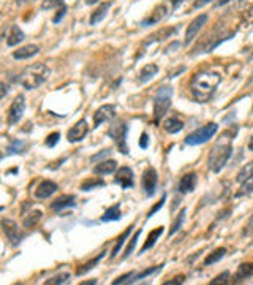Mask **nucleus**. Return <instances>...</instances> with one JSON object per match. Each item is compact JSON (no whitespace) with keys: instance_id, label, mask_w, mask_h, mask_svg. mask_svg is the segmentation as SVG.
Listing matches in <instances>:
<instances>
[{"instance_id":"nucleus-1","label":"nucleus","mask_w":253,"mask_h":285,"mask_svg":"<svg viewBox=\"0 0 253 285\" xmlns=\"http://www.w3.org/2000/svg\"><path fill=\"white\" fill-rule=\"evenodd\" d=\"M221 82V76L215 72H198L190 81V91L198 103H206L212 97Z\"/></svg>"},{"instance_id":"nucleus-28","label":"nucleus","mask_w":253,"mask_h":285,"mask_svg":"<svg viewBox=\"0 0 253 285\" xmlns=\"http://www.w3.org/2000/svg\"><path fill=\"white\" fill-rule=\"evenodd\" d=\"M120 217H122V214H120V205L116 203L114 206L106 209L105 214L101 215V222H114V220H120Z\"/></svg>"},{"instance_id":"nucleus-19","label":"nucleus","mask_w":253,"mask_h":285,"mask_svg":"<svg viewBox=\"0 0 253 285\" xmlns=\"http://www.w3.org/2000/svg\"><path fill=\"white\" fill-rule=\"evenodd\" d=\"M40 53V46H36V44H25V46L16 49L15 53H13V57L18 60H25V59H30V57L36 56Z\"/></svg>"},{"instance_id":"nucleus-55","label":"nucleus","mask_w":253,"mask_h":285,"mask_svg":"<svg viewBox=\"0 0 253 285\" xmlns=\"http://www.w3.org/2000/svg\"><path fill=\"white\" fill-rule=\"evenodd\" d=\"M0 211H3V208H2V206H0Z\"/></svg>"},{"instance_id":"nucleus-21","label":"nucleus","mask_w":253,"mask_h":285,"mask_svg":"<svg viewBox=\"0 0 253 285\" xmlns=\"http://www.w3.org/2000/svg\"><path fill=\"white\" fill-rule=\"evenodd\" d=\"M116 170H117V162L111 160V158H108V160H103V162H98L93 168V171L97 174H112Z\"/></svg>"},{"instance_id":"nucleus-26","label":"nucleus","mask_w":253,"mask_h":285,"mask_svg":"<svg viewBox=\"0 0 253 285\" xmlns=\"http://www.w3.org/2000/svg\"><path fill=\"white\" fill-rule=\"evenodd\" d=\"M162 268H163V265H160V266H154V268H147V269H144V271H141V272H136V271H135V272H133V276H131V282H130V284H136V282L143 281V279H145V277L154 276V274H157V272H160Z\"/></svg>"},{"instance_id":"nucleus-16","label":"nucleus","mask_w":253,"mask_h":285,"mask_svg":"<svg viewBox=\"0 0 253 285\" xmlns=\"http://www.w3.org/2000/svg\"><path fill=\"white\" fill-rule=\"evenodd\" d=\"M55 192H57V184L46 179L38 184V187L35 189V196L38 200H44V198H49Z\"/></svg>"},{"instance_id":"nucleus-22","label":"nucleus","mask_w":253,"mask_h":285,"mask_svg":"<svg viewBox=\"0 0 253 285\" xmlns=\"http://www.w3.org/2000/svg\"><path fill=\"white\" fill-rule=\"evenodd\" d=\"M111 8V2H103L101 5H98L97 8H95V11L90 15V19H89V22H90V25H95L101 22V19H105L108 10Z\"/></svg>"},{"instance_id":"nucleus-38","label":"nucleus","mask_w":253,"mask_h":285,"mask_svg":"<svg viewBox=\"0 0 253 285\" xmlns=\"http://www.w3.org/2000/svg\"><path fill=\"white\" fill-rule=\"evenodd\" d=\"M25 144L22 141H19V139H13V143L8 146V154H21V152L24 151Z\"/></svg>"},{"instance_id":"nucleus-14","label":"nucleus","mask_w":253,"mask_h":285,"mask_svg":"<svg viewBox=\"0 0 253 285\" xmlns=\"http://www.w3.org/2000/svg\"><path fill=\"white\" fill-rule=\"evenodd\" d=\"M168 5L166 3H160V5H157L154 11L150 13V15L144 19V21L141 22L143 27H150V25H155L158 22H162L164 18L168 16Z\"/></svg>"},{"instance_id":"nucleus-31","label":"nucleus","mask_w":253,"mask_h":285,"mask_svg":"<svg viewBox=\"0 0 253 285\" xmlns=\"http://www.w3.org/2000/svg\"><path fill=\"white\" fill-rule=\"evenodd\" d=\"M133 231V225L131 227H128L126 230L120 234V236L117 238V243H116V246L112 247V252H111V258H114V257H117V253H119V250L122 249V246L125 244V241L128 239V236H130V233Z\"/></svg>"},{"instance_id":"nucleus-27","label":"nucleus","mask_w":253,"mask_h":285,"mask_svg":"<svg viewBox=\"0 0 253 285\" xmlns=\"http://www.w3.org/2000/svg\"><path fill=\"white\" fill-rule=\"evenodd\" d=\"M163 129L168 133H179L183 129V122L177 117H168L163 122Z\"/></svg>"},{"instance_id":"nucleus-30","label":"nucleus","mask_w":253,"mask_h":285,"mask_svg":"<svg viewBox=\"0 0 253 285\" xmlns=\"http://www.w3.org/2000/svg\"><path fill=\"white\" fill-rule=\"evenodd\" d=\"M225 253H226V249L225 247H218V249H215L214 252H211L209 255L204 258V266H209V265H214V263H217V262H220L221 258L225 257Z\"/></svg>"},{"instance_id":"nucleus-32","label":"nucleus","mask_w":253,"mask_h":285,"mask_svg":"<svg viewBox=\"0 0 253 285\" xmlns=\"http://www.w3.org/2000/svg\"><path fill=\"white\" fill-rule=\"evenodd\" d=\"M41 217H43V212L41 211H32V212H29L27 215L24 217V228H34L38 222L41 220Z\"/></svg>"},{"instance_id":"nucleus-11","label":"nucleus","mask_w":253,"mask_h":285,"mask_svg":"<svg viewBox=\"0 0 253 285\" xmlns=\"http://www.w3.org/2000/svg\"><path fill=\"white\" fill-rule=\"evenodd\" d=\"M89 133V124H87V120L86 119H81L78 120L72 129L68 130L67 133V139L70 143H79L82 141V139L86 138V135Z\"/></svg>"},{"instance_id":"nucleus-23","label":"nucleus","mask_w":253,"mask_h":285,"mask_svg":"<svg viewBox=\"0 0 253 285\" xmlns=\"http://www.w3.org/2000/svg\"><path fill=\"white\" fill-rule=\"evenodd\" d=\"M250 276H253V263H242L236 271L234 282H242L245 279H249Z\"/></svg>"},{"instance_id":"nucleus-47","label":"nucleus","mask_w":253,"mask_h":285,"mask_svg":"<svg viewBox=\"0 0 253 285\" xmlns=\"http://www.w3.org/2000/svg\"><path fill=\"white\" fill-rule=\"evenodd\" d=\"M211 2H214V0H195L193 8H202V6L207 5V3H211Z\"/></svg>"},{"instance_id":"nucleus-51","label":"nucleus","mask_w":253,"mask_h":285,"mask_svg":"<svg viewBox=\"0 0 253 285\" xmlns=\"http://www.w3.org/2000/svg\"><path fill=\"white\" fill-rule=\"evenodd\" d=\"M183 0H173V8H177L179 5H182Z\"/></svg>"},{"instance_id":"nucleus-24","label":"nucleus","mask_w":253,"mask_h":285,"mask_svg":"<svg viewBox=\"0 0 253 285\" xmlns=\"http://www.w3.org/2000/svg\"><path fill=\"white\" fill-rule=\"evenodd\" d=\"M105 253H106V252H101V253H98V255L95 257V258H92L90 262H86L84 265H81L79 268L76 269V276H82V274H86V272H89L90 269H93L95 266H97V265L101 262V260H103Z\"/></svg>"},{"instance_id":"nucleus-36","label":"nucleus","mask_w":253,"mask_h":285,"mask_svg":"<svg viewBox=\"0 0 253 285\" xmlns=\"http://www.w3.org/2000/svg\"><path fill=\"white\" fill-rule=\"evenodd\" d=\"M185 214H187V209H182V211L179 212V215H177V219L174 220V224L171 225V230H169V236H173V234H176V231L181 230V227L183 224V220H185Z\"/></svg>"},{"instance_id":"nucleus-50","label":"nucleus","mask_w":253,"mask_h":285,"mask_svg":"<svg viewBox=\"0 0 253 285\" xmlns=\"http://www.w3.org/2000/svg\"><path fill=\"white\" fill-rule=\"evenodd\" d=\"M230 2H233V0H218V2L215 3V5H217V6H223V5L230 3ZM237 2H242V0H237Z\"/></svg>"},{"instance_id":"nucleus-18","label":"nucleus","mask_w":253,"mask_h":285,"mask_svg":"<svg viewBox=\"0 0 253 285\" xmlns=\"http://www.w3.org/2000/svg\"><path fill=\"white\" fill-rule=\"evenodd\" d=\"M195 187H196V174L195 173L183 174L181 177L179 184H177V190H179V193H182V195L193 192Z\"/></svg>"},{"instance_id":"nucleus-6","label":"nucleus","mask_w":253,"mask_h":285,"mask_svg":"<svg viewBox=\"0 0 253 285\" xmlns=\"http://www.w3.org/2000/svg\"><path fill=\"white\" fill-rule=\"evenodd\" d=\"M126 133H128V124L124 119H117L111 124L108 135L112 138L114 144L119 149L120 154H128V146H126Z\"/></svg>"},{"instance_id":"nucleus-52","label":"nucleus","mask_w":253,"mask_h":285,"mask_svg":"<svg viewBox=\"0 0 253 285\" xmlns=\"http://www.w3.org/2000/svg\"><path fill=\"white\" fill-rule=\"evenodd\" d=\"M97 2H100V0H84L86 5H93V3H97Z\"/></svg>"},{"instance_id":"nucleus-35","label":"nucleus","mask_w":253,"mask_h":285,"mask_svg":"<svg viewBox=\"0 0 253 285\" xmlns=\"http://www.w3.org/2000/svg\"><path fill=\"white\" fill-rule=\"evenodd\" d=\"M141 233H143L141 228L135 231V234H133V238L128 241V246H126V247H125V250H124V258H128V257L131 255V253H133V250H135V247H136L138 239H139V236H141Z\"/></svg>"},{"instance_id":"nucleus-4","label":"nucleus","mask_w":253,"mask_h":285,"mask_svg":"<svg viewBox=\"0 0 253 285\" xmlns=\"http://www.w3.org/2000/svg\"><path fill=\"white\" fill-rule=\"evenodd\" d=\"M171 98H173V87L163 86L157 91L154 97V122L160 124V120L164 117L171 108Z\"/></svg>"},{"instance_id":"nucleus-45","label":"nucleus","mask_w":253,"mask_h":285,"mask_svg":"<svg viewBox=\"0 0 253 285\" xmlns=\"http://www.w3.org/2000/svg\"><path fill=\"white\" fill-rule=\"evenodd\" d=\"M147 146H149V135L144 132L143 135H141V139H139V148H141V149H147Z\"/></svg>"},{"instance_id":"nucleus-15","label":"nucleus","mask_w":253,"mask_h":285,"mask_svg":"<svg viewBox=\"0 0 253 285\" xmlns=\"http://www.w3.org/2000/svg\"><path fill=\"white\" fill-rule=\"evenodd\" d=\"M114 182L119 184L122 189H131L135 186V174H133L131 168L128 167H122L116 171V176H114Z\"/></svg>"},{"instance_id":"nucleus-2","label":"nucleus","mask_w":253,"mask_h":285,"mask_svg":"<svg viewBox=\"0 0 253 285\" xmlns=\"http://www.w3.org/2000/svg\"><path fill=\"white\" fill-rule=\"evenodd\" d=\"M231 154H233V144H231V138L228 136V132H226L217 141V144L211 149V152H209V158H207L209 170L212 173H220L226 167L228 160L231 158Z\"/></svg>"},{"instance_id":"nucleus-54","label":"nucleus","mask_w":253,"mask_h":285,"mask_svg":"<svg viewBox=\"0 0 253 285\" xmlns=\"http://www.w3.org/2000/svg\"><path fill=\"white\" fill-rule=\"evenodd\" d=\"M249 149L253 151V136H252V141H250V144H249Z\"/></svg>"},{"instance_id":"nucleus-40","label":"nucleus","mask_w":253,"mask_h":285,"mask_svg":"<svg viewBox=\"0 0 253 285\" xmlns=\"http://www.w3.org/2000/svg\"><path fill=\"white\" fill-rule=\"evenodd\" d=\"M60 5H63V0H43L41 10H51V8H55V6H60Z\"/></svg>"},{"instance_id":"nucleus-39","label":"nucleus","mask_w":253,"mask_h":285,"mask_svg":"<svg viewBox=\"0 0 253 285\" xmlns=\"http://www.w3.org/2000/svg\"><path fill=\"white\" fill-rule=\"evenodd\" d=\"M253 174V162H250L247 167H244L242 170H240V173L237 174V181L239 182H242V181H245L247 177L249 176H252Z\"/></svg>"},{"instance_id":"nucleus-7","label":"nucleus","mask_w":253,"mask_h":285,"mask_svg":"<svg viewBox=\"0 0 253 285\" xmlns=\"http://www.w3.org/2000/svg\"><path fill=\"white\" fill-rule=\"evenodd\" d=\"M217 130H218V124H215V122H211L204 127H199V129H196L193 133H190V135L185 138V144L198 146L202 143H207L209 139L217 133Z\"/></svg>"},{"instance_id":"nucleus-46","label":"nucleus","mask_w":253,"mask_h":285,"mask_svg":"<svg viewBox=\"0 0 253 285\" xmlns=\"http://www.w3.org/2000/svg\"><path fill=\"white\" fill-rule=\"evenodd\" d=\"M183 282H185V277L179 276V277H174L173 281H166L164 282V285H176V284H183Z\"/></svg>"},{"instance_id":"nucleus-20","label":"nucleus","mask_w":253,"mask_h":285,"mask_svg":"<svg viewBox=\"0 0 253 285\" xmlns=\"http://www.w3.org/2000/svg\"><path fill=\"white\" fill-rule=\"evenodd\" d=\"M157 73H158V65H155V63H147V65H144L141 68V72H139V82L145 84V82L154 79Z\"/></svg>"},{"instance_id":"nucleus-3","label":"nucleus","mask_w":253,"mask_h":285,"mask_svg":"<svg viewBox=\"0 0 253 285\" xmlns=\"http://www.w3.org/2000/svg\"><path fill=\"white\" fill-rule=\"evenodd\" d=\"M51 70L46 63H34L29 65L25 70H22L21 73L16 76V82L21 84L27 91H34V89L40 87L44 81L49 78Z\"/></svg>"},{"instance_id":"nucleus-29","label":"nucleus","mask_w":253,"mask_h":285,"mask_svg":"<svg viewBox=\"0 0 253 285\" xmlns=\"http://www.w3.org/2000/svg\"><path fill=\"white\" fill-rule=\"evenodd\" d=\"M162 233H163V227H158V228H155L154 231H150L149 236H147V241H145L144 246H143V249H141V253L145 252V250H149V249H152V247L155 246L157 239L162 236Z\"/></svg>"},{"instance_id":"nucleus-10","label":"nucleus","mask_w":253,"mask_h":285,"mask_svg":"<svg viewBox=\"0 0 253 285\" xmlns=\"http://www.w3.org/2000/svg\"><path fill=\"white\" fill-rule=\"evenodd\" d=\"M157 182H158V174H157V170L155 168H145V171L143 173V179H141V186H143V190L145 192L147 196H152L155 193V189H157Z\"/></svg>"},{"instance_id":"nucleus-37","label":"nucleus","mask_w":253,"mask_h":285,"mask_svg":"<svg viewBox=\"0 0 253 285\" xmlns=\"http://www.w3.org/2000/svg\"><path fill=\"white\" fill-rule=\"evenodd\" d=\"M70 282V274L68 272H60V274H57V276H54V277H51V279H48L46 282L44 284H53V285H62V284H68Z\"/></svg>"},{"instance_id":"nucleus-56","label":"nucleus","mask_w":253,"mask_h":285,"mask_svg":"<svg viewBox=\"0 0 253 285\" xmlns=\"http://www.w3.org/2000/svg\"><path fill=\"white\" fill-rule=\"evenodd\" d=\"M0 158H2V155H0Z\"/></svg>"},{"instance_id":"nucleus-42","label":"nucleus","mask_w":253,"mask_h":285,"mask_svg":"<svg viewBox=\"0 0 253 285\" xmlns=\"http://www.w3.org/2000/svg\"><path fill=\"white\" fill-rule=\"evenodd\" d=\"M164 201H166V193H164L163 196H162V198H160V201H157V205L154 206V208H152L150 209V211L147 212V219H150L152 217V215H154L157 211H160V209H162V206L164 205Z\"/></svg>"},{"instance_id":"nucleus-5","label":"nucleus","mask_w":253,"mask_h":285,"mask_svg":"<svg viewBox=\"0 0 253 285\" xmlns=\"http://www.w3.org/2000/svg\"><path fill=\"white\" fill-rule=\"evenodd\" d=\"M234 35H236V30H231V32H225V34H221L220 32V27L217 30H212L211 34H209L204 40H201V43L196 46L193 51H195V56L196 54H201V53H211V51H214L215 48L218 46L220 43H223L226 40H230V38H233Z\"/></svg>"},{"instance_id":"nucleus-48","label":"nucleus","mask_w":253,"mask_h":285,"mask_svg":"<svg viewBox=\"0 0 253 285\" xmlns=\"http://www.w3.org/2000/svg\"><path fill=\"white\" fill-rule=\"evenodd\" d=\"M6 94H8V87L3 82H0V98H3Z\"/></svg>"},{"instance_id":"nucleus-25","label":"nucleus","mask_w":253,"mask_h":285,"mask_svg":"<svg viewBox=\"0 0 253 285\" xmlns=\"http://www.w3.org/2000/svg\"><path fill=\"white\" fill-rule=\"evenodd\" d=\"M24 38H25V34L21 30V27L19 25H13L11 27V32H10V35H8V46H16V44H19L21 41H24Z\"/></svg>"},{"instance_id":"nucleus-44","label":"nucleus","mask_w":253,"mask_h":285,"mask_svg":"<svg viewBox=\"0 0 253 285\" xmlns=\"http://www.w3.org/2000/svg\"><path fill=\"white\" fill-rule=\"evenodd\" d=\"M65 13H67V6L65 5H60L59 6V10H57V15L54 16V19H53V21L57 24V22H60V19L63 18V16H65Z\"/></svg>"},{"instance_id":"nucleus-17","label":"nucleus","mask_w":253,"mask_h":285,"mask_svg":"<svg viewBox=\"0 0 253 285\" xmlns=\"http://www.w3.org/2000/svg\"><path fill=\"white\" fill-rule=\"evenodd\" d=\"M76 203H78V200H76L74 195H62L57 200H54L53 203H51V209L55 211V212H59V211H63V209H67V208H74Z\"/></svg>"},{"instance_id":"nucleus-34","label":"nucleus","mask_w":253,"mask_h":285,"mask_svg":"<svg viewBox=\"0 0 253 285\" xmlns=\"http://www.w3.org/2000/svg\"><path fill=\"white\" fill-rule=\"evenodd\" d=\"M103 186H105V181L100 179V177H89V179H86L81 184V190L89 192V190H93V189H98V187H103Z\"/></svg>"},{"instance_id":"nucleus-13","label":"nucleus","mask_w":253,"mask_h":285,"mask_svg":"<svg viewBox=\"0 0 253 285\" xmlns=\"http://www.w3.org/2000/svg\"><path fill=\"white\" fill-rule=\"evenodd\" d=\"M114 116H116V106L114 105H103L98 108L93 114V129H97V127L108 122V120H112Z\"/></svg>"},{"instance_id":"nucleus-41","label":"nucleus","mask_w":253,"mask_h":285,"mask_svg":"<svg viewBox=\"0 0 253 285\" xmlns=\"http://www.w3.org/2000/svg\"><path fill=\"white\" fill-rule=\"evenodd\" d=\"M228 281H230V272L225 271L221 272L220 276H217L214 279V281H211V285H220V284H228Z\"/></svg>"},{"instance_id":"nucleus-9","label":"nucleus","mask_w":253,"mask_h":285,"mask_svg":"<svg viewBox=\"0 0 253 285\" xmlns=\"http://www.w3.org/2000/svg\"><path fill=\"white\" fill-rule=\"evenodd\" d=\"M24 111H25V98H24V95H18V97L13 100V103L10 106V111H8V124L10 125L18 124L19 120L22 119Z\"/></svg>"},{"instance_id":"nucleus-33","label":"nucleus","mask_w":253,"mask_h":285,"mask_svg":"<svg viewBox=\"0 0 253 285\" xmlns=\"http://www.w3.org/2000/svg\"><path fill=\"white\" fill-rule=\"evenodd\" d=\"M253 192V174L247 177L245 181H242V186H240L239 192H236V198H242V196H247Z\"/></svg>"},{"instance_id":"nucleus-12","label":"nucleus","mask_w":253,"mask_h":285,"mask_svg":"<svg viewBox=\"0 0 253 285\" xmlns=\"http://www.w3.org/2000/svg\"><path fill=\"white\" fill-rule=\"evenodd\" d=\"M207 22V15H199V16H196L192 22H190L188 25V29L185 32V40H183V44L185 46H188L190 43H192L196 35L199 34V30L202 29V25H204Z\"/></svg>"},{"instance_id":"nucleus-53","label":"nucleus","mask_w":253,"mask_h":285,"mask_svg":"<svg viewBox=\"0 0 253 285\" xmlns=\"http://www.w3.org/2000/svg\"><path fill=\"white\" fill-rule=\"evenodd\" d=\"M89 284L93 285V284H97V281H86V282H82V285H89Z\"/></svg>"},{"instance_id":"nucleus-43","label":"nucleus","mask_w":253,"mask_h":285,"mask_svg":"<svg viewBox=\"0 0 253 285\" xmlns=\"http://www.w3.org/2000/svg\"><path fill=\"white\" fill-rule=\"evenodd\" d=\"M59 138H60V133H53V135H49L48 138H46V146H49V148H54V146L57 144V141H59Z\"/></svg>"},{"instance_id":"nucleus-49","label":"nucleus","mask_w":253,"mask_h":285,"mask_svg":"<svg viewBox=\"0 0 253 285\" xmlns=\"http://www.w3.org/2000/svg\"><path fill=\"white\" fill-rule=\"evenodd\" d=\"M109 154V149H105L103 152H100V154H97V155H93L92 157V160L95 162V160H98V158H101V157H105V155H108Z\"/></svg>"},{"instance_id":"nucleus-8","label":"nucleus","mask_w":253,"mask_h":285,"mask_svg":"<svg viewBox=\"0 0 253 285\" xmlns=\"http://www.w3.org/2000/svg\"><path fill=\"white\" fill-rule=\"evenodd\" d=\"M0 227H2L3 233L6 234V238L11 243V246H19L21 241L24 239V233L21 231V228L18 227V224L11 219H3L0 222Z\"/></svg>"}]
</instances>
